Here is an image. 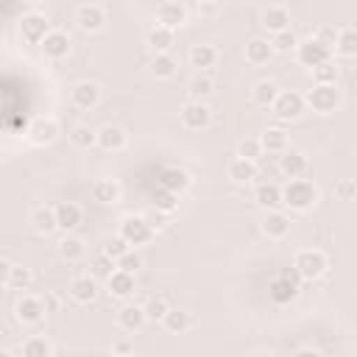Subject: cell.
Segmentation results:
<instances>
[{
    "instance_id": "obj_1",
    "label": "cell",
    "mask_w": 357,
    "mask_h": 357,
    "mask_svg": "<svg viewBox=\"0 0 357 357\" xmlns=\"http://www.w3.org/2000/svg\"><path fill=\"white\" fill-rule=\"evenodd\" d=\"M321 201V190L310 178H293L282 187V204L293 212H310Z\"/></svg>"
},
{
    "instance_id": "obj_2",
    "label": "cell",
    "mask_w": 357,
    "mask_h": 357,
    "mask_svg": "<svg viewBox=\"0 0 357 357\" xmlns=\"http://www.w3.org/2000/svg\"><path fill=\"white\" fill-rule=\"evenodd\" d=\"M293 268H296V273L301 276V282H315V279H321V276L326 273L329 257H326L321 248H301V251H296V257H293Z\"/></svg>"
},
{
    "instance_id": "obj_3",
    "label": "cell",
    "mask_w": 357,
    "mask_h": 357,
    "mask_svg": "<svg viewBox=\"0 0 357 357\" xmlns=\"http://www.w3.org/2000/svg\"><path fill=\"white\" fill-rule=\"evenodd\" d=\"M50 31H53V28H50L47 17H45L42 11H36V8H28V11H22V14L17 17V33H20V39L28 42V45H42Z\"/></svg>"
},
{
    "instance_id": "obj_4",
    "label": "cell",
    "mask_w": 357,
    "mask_h": 357,
    "mask_svg": "<svg viewBox=\"0 0 357 357\" xmlns=\"http://www.w3.org/2000/svg\"><path fill=\"white\" fill-rule=\"evenodd\" d=\"M304 100H307V109H312L315 114H332L340 109L343 95L337 84H315L312 89L304 92Z\"/></svg>"
},
{
    "instance_id": "obj_5",
    "label": "cell",
    "mask_w": 357,
    "mask_h": 357,
    "mask_svg": "<svg viewBox=\"0 0 357 357\" xmlns=\"http://www.w3.org/2000/svg\"><path fill=\"white\" fill-rule=\"evenodd\" d=\"M153 226H151V220L145 218V215H123L120 218V223H117V234L131 245V248H139V245H145V243H151L153 240Z\"/></svg>"
},
{
    "instance_id": "obj_6",
    "label": "cell",
    "mask_w": 357,
    "mask_h": 357,
    "mask_svg": "<svg viewBox=\"0 0 357 357\" xmlns=\"http://www.w3.org/2000/svg\"><path fill=\"white\" fill-rule=\"evenodd\" d=\"M298 290H301V276L296 273L293 265H290V268H282V271L271 279V284H268V296H271V301H276V304H290V301L298 296Z\"/></svg>"
},
{
    "instance_id": "obj_7",
    "label": "cell",
    "mask_w": 357,
    "mask_h": 357,
    "mask_svg": "<svg viewBox=\"0 0 357 357\" xmlns=\"http://www.w3.org/2000/svg\"><path fill=\"white\" fill-rule=\"evenodd\" d=\"M59 134H61V126H59V120H56V117H50V114L33 117V120H31V126L25 128V139H28L31 145H36V148L53 145V142L59 139Z\"/></svg>"
},
{
    "instance_id": "obj_8",
    "label": "cell",
    "mask_w": 357,
    "mask_h": 357,
    "mask_svg": "<svg viewBox=\"0 0 357 357\" xmlns=\"http://www.w3.org/2000/svg\"><path fill=\"white\" fill-rule=\"evenodd\" d=\"M271 112H273V114H276V120H282V123H293V120H298V117L307 112L304 92L282 89V95L276 98V103H273V109H271Z\"/></svg>"
},
{
    "instance_id": "obj_9",
    "label": "cell",
    "mask_w": 357,
    "mask_h": 357,
    "mask_svg": "<svg viewBox=\"0 0 357 357\" xmlns=\"http://www.w3.org/2000/svg\"><path fill=\"white\" fill-rule=\"evenodd\" d=\"M296 61H298L301 67H307V70H315V67H321L324 61H332V47H326V45L318 42L315 36L301 39L298 47H296Z\"/></svg>"
},
{
    "instance_id": "obj_10",
    "label": "cell",
    "mask_w": 357,
    "mask_h": 357,
    "mask_svg": "<svg viewBox=\"0 0 357 357\" xmlns=\"http://www.w3.org/2000/svg\"><path fill=\"white\" fill-rule=\"evenodd\" d=\"M178 120L187 131H204L212 126V106L206 100H187L178 112Z\"/></svg>"
},
{
    "instance_id": "obj_11",
    "label": "cell",
    "mask_w": 357,
    "mask_h": 357,
    "mask_svg": "<svg viewBox=\"0 0 357 357\" xmlns=\"http://www.w3.org/2000/svg\"><path fill=\"white\" fill-rule=\"evenodd\" d=\"M47 315V307H45V298L42 296H20L17 304H14V321L22 324V326H36L42 318Z\"/></svg>"
},
{
    "instance_id": "obj_12",
    "label": "cell",
    "mask_w": 357,
    "mask_h": 357,
    "mask_svg": "<svg viewBox=\"0 0 357 357\" xmlns=\"http://www.w3.org/2000/svg\"><path fill=\"white\" fill-rule=\"evenodd\" d=\"M100 100H103V89H100L98 81L84 78V81H75V84L70 86V103H73L75 109H81V112H92Z\"/></svg>"
},
{
    "instance_id": "obj_13",
    "label": "cell",
    "mask_w": 357,
    "mask_h": 357,
    "mask_svg": "<svg viewBox=\"0 0 357 357\" xmlns=\"http://www.w3.org/2000/svg\"><path fill=\"white\" fill-rule=\"evenodd\" d=\"M187 17H190V6L176 3V0H165V3H159L156 11H153L156 25L170 28V31H178V28L187 22Z\"/></svg>"
},
{
    "instance_id": "obj_14",
    "label": "cell",
    "mask_w": 357,
    "mask_h": 357,
    "mask_svg": "<svg viewBox=\"0 0 357 357\" xmlns=\"http://www.w3.org/2000/svg\"><path fill=\"white\" fill-rule=\"evenodd\" d=\"M75 25L84 33H98L106 25V8L100 3H81L75 8Z\"/></svg>"
},
{
    "instance_id": "obj_15",
    "label": "cell",
    "mask_w": 357,
    "mask_h": 357,
    "mask_svg": "<svg viewBox=\"0 0 357 357\" xmlns=\"http://www.w3.org/2000/svg\"><path fill=\"white\" fill-rule=\"evenodd\" d=\"M39 50L45 53V59H50V61H61V59L70 56V50H73V39H70L67 31L53 28V31L45 36V42L39 45Z\"/></svg>"
},
{
    "instance_id": "obj_16",
    "label": "cell",
    "mask_w": 357,
    "mask_h": 357,
    "mask_svg": "<svg viewBox=\"0 0 357 357\" xmlns=\"http://www.w3.org/2000/svg\"><path fill=\"white\" fill-rule=\"evenodd\" d=\"M190 184H192L190 173H187L184 167H178V165H167V167H162L159 176H156V187H162V190H167V192H173V195H181Z\"/></svg>"
},
{
    "instance_id": "obj_17",
    "label": "cell",
    "mask_w": 357,
    "mask_h": 357,
    "mask_svg": "<svg viewBox=\"0 0 357 357\" xmlns=\"http://www.w3.org/2000/svg\"><path fill=\"white\" fill-rule=\"evenodd\" d=\"M259 25H262L271 36L287 31V28H290V11H287V6H282V3H271V6H265L262 14H259Z\"/></svg>"
},
{
    "instance_id": "obj_18",
    "label": "cell",
    "mask_w": 357,
    "mask_h": 357,
    "mask_svg": "<svg viewBox=\"0 0 357 357\" xmlns=\"http://www.w3.org/2000/svg\"><path fill=\"white\" fill-rule=\"evenodd\" d=\"M128 145V131L117 123H106L98 128V148L106 153H120Z\"/></svg>"
},
{
    "instance_id": "obj_19",
    "label": "cell",
    "mask_w": 357,
    "mask_h": 357,
    "mask_svg": "<svg viewBox=\"0 0 357 357\" xmlns=\"http://www.w3.org/2000/svg\"><path fill=\"white\" fill-rule=\"evenodd\" d=\"M276 165H279V173H282L287 181H293V178H301V176L307 173L310 159H307L304 151H298V148H287V151L279 156Z\"/></svg>"
},
{
    "instance_id": "obj_20",
    "label": "cell",
    "mask_w": 357,
    "mask_h": 357,
    "mask_svg": "<svg viewBox=\"0 0 357 357\" xmlns=\"http://www.w3.org/2000/svg\"><path fill=\"white\" fill-rule=\"evenodd\" d=\"M28 226H31V231L39 234V237H47V234L59 231V223H56V206H47V204L33 206L31 215H28Z\"/></svg>"
},
{
    "instance_id": "obj_21",
    "label": "cell",
    "mask_w": 357,
    "mask_h": 357,
    "mask_svg": "<svg viewBox=\"0 0 357 357\" xmlns=\"http://www.w3.org/2000/svg\"><path fill=\"white\" fill-rule=\"evenodd\" d=\"M259 231H262L268 240H284V237L290 234V215L282 212V209L265 212L262 220H259Z\"/></svg>"
},
{
    "instance_id": "obj_22",
    "label": "cell",
    "mask_w": 357,
    "mask_h": 357,
    "mask_svg": "<svg viewBox=\"0 0 357 357\" xmlns=\"http://www.w3.org/2000/svg\"><path fill=\"white\" fill-rule=\"evenodd\" d=\"M98 279L89 276V273H81V276H73L70 284H67V293L75 304H92L98 298Z\"/></svg>"
},
{
    "instance_id": "obj_23",
    "label": "cell",
    "mask_w": 357,
    "mask_h": 357,
    "mask_svg": "<svg viewBox=\"0 0 357 357\" xmlns=\"http://www.w3.org/2000/svg\"><path fill=\"white\" fill-rule=\"evenodd\" d=\"M56 223L61 234H75V229L84 223V209L75 201H61L56 204Z\"/></svg>"
},
{
    "instance_id": "obj_24",
    "label": "cell",
    "mask_w": 357,
    "mask_h": 357,
    "mask_svg": "<svg viewBox=\"0 0 357 357\" xmlns=\"http://www.w3.org/2000/svg\"><path fill=\"white\" fill-rule=\"evenodd\" d=\"M243 56H245V61L254 64V67L268 64V61L276 56V53H273V45H271V36H251V39L245 42V47H243Z\"/></svg>"
},
{
    "instance_id": "obj_25",
    "label": "cell",
    "mask_w": 357,
    "mask_h": 357,
    "mask_svg": "<svg viewBox=\"0 0 357 357\" xmlns=\"http://www.w3.org/2000/svg\"><path fill=\"white\" fill-rule=\"evenodd\" d=\"M226 176H229L231 184L245 187V184H254V181H257L259 165H257V162H248V159H243V156H234V159L229 162V167H226Z\"/></svg>"
},
{
    "instance_id": "obj_26",
    "label": "cell",
    "mask_w": 357,
    "mask_h": 357,
    "mask_svg": "<svg viewBox=\"0 0 357 357\" xmlns=\"http://www.w3.org/2000/svg\"><path fill=\"white\" fill-rule=\"evenodd\" d=\"M114 321H117V326H120L123 332H139V329L148 324L145 307H142V304H134V301H126V304L117 310Z\"/></svg>"
},
{
    "instance_id": "obj_27",
    "label": "cell",
    "mask_w": 357,
    "mask_h": 357,
    "mask_svg": "<svg viewBox=\"0 0 357 357\" xmlns=\"http://www.w3.org/2000/svg\"><path fill=\"white\" fill-rule=\"evenodd\" d=\"M187 61H190V67L195 73H206L209 67L218 64V47L215 45H206V42H195L187 50Z\"/></svg>"
},
{
    "instance_id": "obj_28",
    "label": "cell",
    "mask_w": 357,
    "mask_h": 357,
    "mask_svg": "<svg viewBox=\"0 0 357 357\" xmlns=\"http://www.w3.org/2000/svg\"><path fill=\"white\" fill-rule=\"evenodd\" d=\"M254 201H257V206L265 209V212H273V209L284 206V204H282V184H276V181H257V187H254Z\"/></svg>"
},
{
    "instance_id": "obj_29",
    "label": "cell",
    "mask_w": 357,
    "mask_h": 357,
    "mask_svg": "<svg viewBox=\"0 0 357 357\" xmlns=\"http://www.w3.org/2000/svg\"><path fill=\"white\" fill-rule=\"evenodd\" d=\"M137 290V279L134 273H126V271H114L109 279H106V293L112 298H120V301H128Z\"/></svg>"
},
{
    "instance_id": "obj_30",
    "label": "cell",
    "mask_w": 357,
    "mask_h": 357,
    "mask_svg": "<svg viewBox=\"0 0 357 357\" xmlns=\"http://www.w3.org/2000/svg\"><path fill=\"white\" fill-rule=\"evenodd\" d=\"M145 45H148V50H151L153 56H159V53H170L173 45H176V31L162 28V25H153V28L145 33Z\"/></svg>"
},
{
    "instance_id": "obj_31",
    "label": "cell",
    "mask_w": 357,
    "mask_h": 357,
    "mask_svg": "<svg viewBox=\"0 0 357 357\" xmlns=\"http://www.w3.org/2000/svg\"><path fill=\"white\" fill-rule=\"evenodd\" d=\"M89 195H92L95 204H100V206H112V204L120 201V184L112 181V178H95L92 187H89Z\"/></svg>"
},
{
    "instance_id": "obj_32",
    "label": "cell",
    "mask_w": 357,
    "mask_h": 357,
    "mask_svg": "<svg viewBox=\"0 0 357 357\" xmlns=\"http://www.w3.org/2000/svg\"><path fill=\"white\" fill-rule=\"evenodd\" d=\"M56 251H59V257L64 262H81L86 257V240L78 237V234H61Z\"/></svg>"
},
{
    "instance_id": "obj_33",
    "label": "cell",
    "mask_w": 357,
    "mask_h": 357,
    "mask_svg": "<svg viewBox=\"0 0 357 357\" xmlns=\"http://www.w3.org/2000/svg\"><path fill=\"white\" fill-rule=\"evenodd\" d=\"M279 95H282L279 84L271 81V78H262V81H257V84L251 86V100H254L257 106H262V109H273V103H276Z\"/></svg>"
},
{
    "instance_id": "obj_34",
    "label": "cell",
    "mask_w": 357,
    "mask_h": 357,
    "mask_svg": "<svg viewBox=\"0 0 357 357\" xmlns=\"http://www.w3.org/2000/svg\"><path fill=\"white\" fill-rule=\"evenodd\" d=\"M148 70H151V75L156 81H170L178 73V61L173 59V53H159V56H151Z\"/></svg>"
},
{
    "instance_id": "obj_35",
    "label": "cell",
    "mask_w": 357,
    "mask_h": 357,
    "mask_svg": "<svg viewBox=\"0 0 357 357\" xmlns=\"http://www.w3.org/2000/svg\"><path fill=\"white\" fill-rule=\"evenodd\" d=\"M259 142H262V151L265 153H276V156H282L290 145H287V134H284V128H279V126H268L262 134H259Z\"/></svg>"
},
{
    "instance_id": "obj_36",
    "label": "cell",
    "mask_w": 357,
    "mask_h": 357,
    "mask_svg": "<svg viewBox=\"0 0 357 357\" xmlns=\"http://www.w3.org/2000/svg\"><path fill=\"white\" fill-rule=\"evenodd\" d=\"M67 139H70L73 148L89 151V148L98 145V128H89L86 123H78V126H73V128L67 131Z\"/></svg>"
},
{
    "instance_id": "obj_37",
    "label": "cell",
    "mask_w": 357,
    "mask_h": 357,
    "mask_svg": "<svg viewBox=\"0 0 357 357\" xmlns=\"http://www.w3.org/2000/svg\"><path fill=\"white\" fill-rule=\"evenodd\" d=\"M20 357H53V343L45 335H28L20 343Z\"/></svg>"
},
{
    "instance_id": "obj_38",
    "label": "cell",
    "mask_w": 357,
    "mask_h": 357,
    "mask_svg": "<svg viewBox=\"0 0 357 357\" xmlns=\"http://www.w3.org/2000/svg\"><path fill=\"white\" fill-rule=\"evenodd\" d=\"M335 53L343 59H357V25H346L337 31Z\"/></svg>"
},
{
    "instance_id": "obj_39",
    "label": "cell",
    "mask_w": 357,
    "mask_h": 357,
    "mask_svg": "<svg viewBox=\"0 0 357 357\" xmlns=\"http://www.w3.org/2000/svg\"><path fill=\"white\" fill-rule=\"evenodd\" d=\"M162 326L170 332V335H181V332H187L190 326H192V315L187 312V310H178V307H170V312L165 315V321H162Z\"/></svg>"
},
{
    "instance_id": "obj_40",
    "label": "cell",
    "mask_w": 357,
    "mask_h": 357,
    "mask_svg": "<svg viewBox=\"0 0 357 357\" xmlns=\"http://www.w3.org/2000/svg\"><path fill=\"white\" fill-rule=\"evenodd\" d=\"M187 92H190V100H206L215 92V81L206 73H195L187 84Z\"/></svg>"
},
{
    "instance_id": "obj_41",
    "label": "cell",
    "mask_w": 357,
    "mask_h": 357,
    "mask_svg": "<svg viewBox=\"0 0 357 357\" xmlns=\"http://www.w3.org/2000/svg\"><path fill=\"white\" fill-rule=\"evenodd\" d=\"M114 271H117V262H114L112 257H106L103 251H98V254L89 259V276H95L98 282H106Z\"/></svg>"
},
{
    "instance_id": "obj_42",
    "label": "cell",
    "mask_w": 357,
    "mask_h": 357,
    "mask_svg": "<svg viewBox=\"0 0 357 357\" xmlns=\"http://www.w3.org/2000/svg\"><path fill=\"white\" fill-rule=\"evenodd\" d=\"M151 209H156V212H162V215H173V212L178 209V195H173V192L156 187V190L151 192Z\"/></svg>"
},
{
    "instance_id": "obj_43",
    "label": "cell",
    "mask_w": 357,
    "mask_h": 357,
    "mask_svg": "<svg viewBox=\"0 0 357 357\" xmlns=\"http://www.w3.org/2000/svg\"><path fill=\"white\" fill-rule=\"evenodd\" d=\"M298 36H296V31L293 28H287V31H282V33H276V36H271V45H273V53H282V56H287V53H296V47H298Z\"/></svg>"
},
{
    "instance_id": "obj_44",
    "label": "cell",
    "mask_w": 357,
    "mask_h": 357,
    "mask_svg": "<svg viewBox=\"0 0 357 357\" xmlns=\"http://www.w3.org/2000/svg\"><path fill=\"white\" fill-rule=\"evenodd\" d=\"M234 156H243V159H248V162H259V159L265 156L259 137H245V139H240V142H237V153H234Z\"/></svg>"
},
{
    "instance_id": "obj_45",
    "label": "cell",
    "mask_w": 357,
    "mask_h": 357,
    "mask_svg": "<svg viewBox=\"0 0 357 357\" xmlns=\"http://www.w3.org/2000/svg\"><path fill=\"white\" fill-rule=\"evenodd\" d=\"M142 307H145V318H148V324H162V321H165V315L170 312V304H167L162 296L148 298Z\"/></svg>"
},
{
    "instance_id": "obj_46",
    "label": "cell",
    "mask_w": 357,
    "mask_h": 357,
    "mask_svg": "<svg viewBox=\"0 0 357 357\" xmlns=\"http://www.w3.org/2000/svg\"><path fill=\"white\" fill-rule=\"evenodd\" d=\"M31 268H25V265H14L11 268V273H8V279L3 282V287L6 290H25L28 284H31Z\"/></svg>"
},
{
    "instance_id": "obj_47",
    "label": "cell",
    "mask_w": 357,
    "mask_h": 357,
    "mask_svg": "<svg viewBox=\"0 0 357 357\" xmlns=\"http://www.w3.org/2000/svg\"><path fill=\"white\" fill-rule=\"evenodd\" d=\"M337 61L332 59V61H324L321 67H315L312 70V81L315 84H337Z\"/></svg>"
},
{
    "instance_id": "obj_48",
    "label": "cell",
    "mask_w": 357,
    "mask_h": 357,
    "mask_svg": "<svg viewBox=\"0 0 357 357\" xmlns=\"http://www.w3.org/2000/svg\"><path fill=\"white\" fill-rule=\"evenodd\" d=\"M100 251H103L106 257H112V259L117 262V259H123V257H126V254L131 251V245H128V243H126V240H123L120 234H114L112 240H106V245H103Z\"/></svg>"
},
{
    "instance_id": "obj_49",
    "label": "cell",
    "mask_w": 357,
    "mask_h": 357,
    "mask_svg": "<svg viewBox=\"0 0 357 357\" xmlns=\"http://www.w3.org/2000/svg\"><path fill=\"white\" fill-rule=\"evenodd\" d=\"M335 198H337V201H354V198H357V181H354V178H340V181H335Z\"/></svg>"
},
{
    "instance_id": "obj_50",
    "label": "cell",
    "mask_w": 357,
    "mask_h": 357,
    "mask_svg": "<svg viewBox=\"0 0 357 357\" xmlns=\"http://www.w3.org/2000/svg\"><path fill=\"white\" fill-rule=\"evenodd\" d=\"M142 268V254L137 248H131L123 259H117V271H126V273H137Z\"/></svg>"
},
{
    "instance_id": "obj_51",
    "label": "cell",
    "mask_w": 357,
    "mask_h": 357,
    "mask_svg": "<svg viewBox=\"0 0 357 357\" xmlns=\"http://www.w3.org/2000/svg\"><path fill=\"white\" fill-rule=\"evenodd\" d=\"M337 31H340V28H335V25H321V28H318L312 36H315L318 42H324L326 47H332V50H335V42H337Z\"/></svg>"
},
{
    "instance_id": "obj_52",
    "label": "cell",
    "mask_w": 357,
    "mask_h": 357,
    "mask_svg": "<svg viewBox=\"0 0 357 357\" xmlns=\"http://www.w3.org/2000/svg\"><path fill=\"white\" fill-rule=\"evenodd\" d=\"M190 11L198 14L201 20H209V17H215V14L220 11V6H218V3H206V0H201V3H192Z\"/></svg>"
},
{
    "instance_id": "obj_53",
    "label": "cell",
    "mask_w": 357,
    "mask_h": 357,
    "mask_svg": "<svg viewBox=\"0 0 357 357\" xmlns=\"http://www.w3.org/2000/svg\"><path fill=\"white\" fill-rule=\"evenodd\" d=\"M145 218L151 220V226H153V229H165V226H167V215H162V212H156V209L145 212Z\"/></svg>"
},
{
    "instance_id": "obj_54",
    "label": "cell",
    "mask_w": 357,
    "mask_h": 357,
    "mask_svg": "<svg viewBox=\"0 0 357 357\" xmlns=\"http://www.w3.org/2000/svg\"><path fill=\"white\" fill-rule=\"evenodd\" d=\"M14 265H17V262H11L8 257H3V259H0V282H6V279H8V273H11V268H14Z\"/></svg>"
},
{
    "instance_id": "obj_55",
    "label": "cell",
    "mask_w": 357,
    "mask_h": 357,
    "mask_svg": "<svg viewBox=\"0 0 357 357\" xmlns=\"http://www.w3.org/2000/svg\"><path fill=\"white\" fill-rule=\"evenodd\" d=\"M290 357H324L318 349H312V346H304V349H296Z\"/></svg>"
},
{
    "instance_id": "obj_56",
    "label": "cell",
    "mask_w": 357,
    "mask_h": 357,
    "mask_svg": "<svg viewBox=\"0 0 357 357\" xmlns=\"http://www.w3.org/2000/svg\"><path fill=\"white\" fill-rule=\"evenodd\" d=\"M128 351H131V346L126 340H120V343H114V351L112 354H128Z\"/></svg>"
},
{
    "instance_id": "obj_57",
    "label": "cell",
    "mask_w": 357,
    "mask_h": 357,
    "mask_svg": "<svg viewBox=\"0 0 357 357\" xmlns=\"http://www.w3.org/2000/svg\"><path fill=\"white\" fill-rule=\"evenodd\" d=\"M0 357H17V351L8 349V346H3V349H0Z\"/></svg>"
},
{
    "instance_id": "obj_58",
    "label": "cell",
    "mask_w": 357,
    "mask_h": 357,
    "mask_svg": "<svg viewBox=\"0 0 357 357\" xmlns=\"http://www.w3.org/2000/svg\"><path fill=\"white\" fill-rule=\"evenodd\" d=\"M251 357H273L271 351H257V354H251Z\"/></svg>"
},
{
    "instance_id": "obj_59",
    "label": "cell",
    "mask_w": 357,
    "mask_h": 357,
    "mask_svg": "<svg viewBox=\"0 0 357 357\" xmlns=\"http://www.w3.org/2000/svg\"><path fill=\"white\" fill-rule=\"evenodd\" d=\"M112 357H137L134 351H128V354H112Z\"/></svg>"
}]
</instances>
